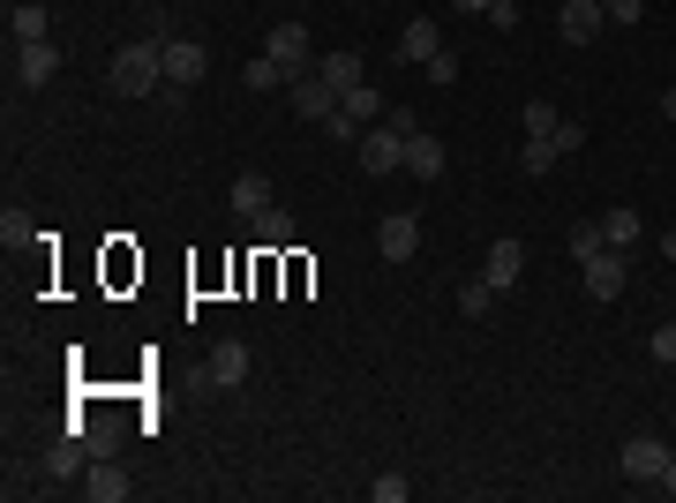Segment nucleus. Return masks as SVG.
<instances>
[{
	"label": "nucleus",
	"instance_id": "1",
	"mask_svg": "<svg viewBox=\"0 0 676 503\" xmlns=\"http://www.w3.org/2000/svg\"><path fill=\"white\" fill-rule=\"evenodd\" d=\"M106 84L121 90V98H159V84H166V39L121 45V53L106 61Z\"/></svg>",
	"mask_w": 676,
	"mask_h": 503
},
{
	"label": "nucleus",
	"instance_id": "2",
	"mask_svg": "<svg viewBox=\"0 0 676 503\" xmlns=\"http://www.w3.org/2000/svg\"><path fill=\"white\" fill-rule=\"evenodd\" d=\"M211 76V53L204 39H166V84H159V106H181L188 90Z\"/></svg>",
	"mask_w": 676,
	"mask_h": 503
},
{
	"label": "nucleus",
	"instance_id": "3",
	"mask_svg": "<svg viewBox=\"0 0 676 503\" xmlns=\"http://www.w3.org/2000/svg\"><path fill=\"white\" fill-rule=\"evenodd\" d=\"M579 286H587V300H624V286H632V255L624 249H601L579 263Z\"/></svg>",
	"mask_w": 676,
	"mask_h": 503
},
{
	"label": "nucleus",
	"instance_id": "4",
	"mask_svg": "<svg viewBox=\"0 0 676 503\" xmlns=\"http://www.w3.org/2000/svg\"><path fill=\"white\" fill-rule=\"evenodd\" d=\"M361 166H369V181H391V173H406V135L391 121H377L369 135H361Z\"/></svg>",
	"mask_w": 676,
	"mask_h": 503
},
{
	"label": "nucleus",
	"instance_id": "5",
	"mask_svg": "<svg viewBox=\"0 0 676 503\" xmlns=\"http://www.w3.org/2000/svg\"><path fill=\"white\" fill-rule=\"evenodd\" d=\"M662 466H669V444H662V436H632V444L617 451V473H624V481H646V489L662 481Z\"/></svg>",
	"mask_w": 676,
	"mask_h": 503
},
{
	"label": "nucleus",
	"instance_id": "6",
	"mask_svg": "<svg viewBox=\"0 0 676 503\" xmlns=\"http://www.w3.org/2000/svg\"><path fill=\"white\" fill-rule=\"evenodd\" d=\"M263 53H271V61L286 68V76H308V68H316V61H308V53H316V39H308L301 23H279V31L263 39Z\"/></svg>",
	"mask_w": 676,
	"mask_h": 503
},
{
	"label": "nucleus",
	"instance_id": "7",
	"mask_svg": "<svg viewBox=\"0 0 676 503\" xmlns=\"http://www.w3.org/2000/svg\"><path fill=\"white\" fill-rule=\"evenodd\" d=\"M286 98H294L301 121H331V113H338V90L324 84L316 68H308V76H286Z\"/></svg>",
	"mask_w": 676,
	"mask_h": 503
},
{
	"label": "nucleus",
	"instance_id": "8",
	"mask_svg": "<svg viewBox=\"0 0 676 503\" xmlns=\"http://www.w3.org/2000/svg\"><path fill=\"white\" fill-rule=\"evenodd\" d=\"M414 249H422V226H414V210H391L377 226V255L383 263H414Z\"/></svg>",
	"mask_w": 676,
	"mask_h": 503
},
{
	"label": "nucleus",
	"instance_id": "9",
	"mask_svg": "<svg viewBox=\"0 0 676 503\" xmlns=\"http://www.w3.org/2000/svg\"><path fill=\"white\" fill-rule=\"evenodd\" d=\"M481 278H489L497 294H511V286L526 278V241H489V263H481Z\"/></svg>",
	"mask_w": 676,
	"mask_h": 503
},
{
	"label": "nucleus",
	"instance_id": "10",
	"mask_svg": "<svg viewBox=\"0 0 676 503\" xmlns=\"http://www.w3.org/2000/svg\"><path fill=\"white\" fill-rule=\"evenodd\" d=\"M61 76V53H53V39H31V45H15V84H53Z\"/></svg>",
	"mask_w": 676,
	"mask_h": 503
},
{
	"label": "nucleus",
	"instance_id": "11",
	"mask_svg": "<svg viewBox=\"0 0 676 503\" xmlns=\"http://www.w3.org/2000/svg\"><path fill=\"white\" fill-rule=\"evenodd\" d=\"M601 23H609L601 0H564V15H556V31H564L571 45H593V39H601Z\"/></svg>",
	"mask_w": 676,
	"mask_h": 503
},
{
	"label": "nucleus",
	"instance_id": "12",
	"mask_svg": "<svg viewBox=\"0 0 676 503\" xmlns=\"http://www.w3.org/2000/svg\"><path fill=\"white\" fill-rule=\"evenodd\" d=\"M444 53V39H436V15H414L406 31H399V61H414V68H428Z\"/></svg>",
	"mask_w": 676,
	"mask_h": 503
},
{
	"label": "nucleus",
	"instance_id": "13",
	"mask_svg": "<svg viewBox=\"0 0 676 503\" xmlns=\"http://www.w3.org/2000/svg\"><path fill=\"white\" fill-rule=\"evenodd\" d=\"M204 376H211L218 391H233V383L249 376V346H241V338H218V346H211V369H204Z\"/></svg>",
	"mask_w": 676,
	"mask_h": 503
},
{
	"label": "nucleus",
	"instance_id": "14",
	"mask_svg": "<svg viewBox=\"0 0 676 503\" xmlns=\"http://www.w3.org/2000/svg\"><path fill=\"white\" fill-rule=\"evenodd\" d=\"M406 173H414V181H436V173H444V143H436L428 128L406 135Z\"/></svg>",
	"mask_w": 676,
	"mask_h": 503
},
{
	"label": "nucleus",
	"instance_id": "15",
	"mask_svg": "<svg viewBox=\"0 0 676 503\" xmlns=\"http://www.w3.org/2000/svg\"><path fill=\"white\" fill-rule=\"evenodd\" d=\"M316 76H324V84H331L338 98H346V90H353V84H369V68H361V53H324V61H316Z\"/></svg>",
	"mask_w": 676,
	"mask_h": 503
},
{
	"label": "nucleus",
	"instance_id": "16",
	"mask_svg": "<svg viewBox=\"0 0 676 503\" xmlns=\"http://www.w3.org/2000/svg\"><path fill=\"white\" fill-rule=\"evenodd\" d=\"M601 241H609V249H624V255H632V249H639V210H632V204H617V210H609V218H601Z\"/></svg>",
	"mask_w": 676,
	"mask_h": 503
},
{
	"label": "nucleus",
	"instance_id": "17",
	"mask_svg": "<svg viewBox=\"0 0 676 503\" xmlns=\"http://www.w3.org/2000/svg\"><path fill=\"white\" fill-rule=\"evenodd\" d=\"M84 489H90V496H98V503H121V496H128V473H121V466H113V459H98V466H90V473H84Z\"/></svg>",
	"mask_w": 676,
	"mask_h": 503
},
{
	"label": "nucleus",
	"instance_id": "18",
	"mask_svg": "<svg viewBox=\"0 0 676 503\" xmlns=\"http://www.w3.org/2000/svg\"><path fill=\"white\" fill-rule=\"evenodd\" d=\"M233 210H241V218H263V210H271V181H263V173H241V181H233Z\"/></svg>",
	"mask_w": 676,
	"mask_h": 503
},
{
	"label": "nucleus",
	"instance_id": "19",
	"mask_svg": "<svg viewBox=\"0 0 676 503\" xmlns=\"http://www.w3.org/2000/svg\"><path fill=\"white\" fill-rule=\"evenodd\" d=\"M338 113H346V121H383V90L377 84H353L346 98H338Z\"/></svg>",
	"mask_w": 676,
	"mask_h": 503
},
{
	"label": "nucleus",
	"instance_id": "20",
	"mask_svg": "<svg viewBox=\"0 0 676 503\" xmlns=\"http://www.w3.org/2000/svg\"><path fill=\"white\" fill-rule=\"evenodd\" d=\"M8 39H15V45L45 39V8H39V0H23V8H8Z\"/></svg>",
	"mask_w": 676,
	"mask_h": 503
},
{
	"label": "nucleus",
	"instance_id": "21",
	"mask_svg": "<svg viewBox=\"0 0 676 503\" xmlns=\"http://www.w3.org/2000/svg\"><path fill=\"white\" fill-rule=\"evenodd\" d=\"M255 241H263V249H294V218H286V210L271 204L263 218H255Z\"/></svg>",
	"mask_w": 676,
	"mask_h": 503
},
{
	"label": "nucleus",
	"instance_id": "22",
	"mask_svg": "<svg viewBox=\"0 0 676 503\" xmlns=\"http://www.w3.org/2000/svg\"><path fill=\"white\" fill-rule=\"evenodd\" d=\"M241 84H249L255 98H263V90H286V68H279V61H271V53H255L249 68H241Z\"/></svg>",
	"mask_w": 676,
	"mask_h": 503
},
{
	"label": "nucleus",
	"instance_id": "23",
	"mask_svg": "<svg viewBox=\"0 0 676 503\" xmlns=\"http://www.w3.org/2000/svg\"><path fill=\"white\" fill-rule=\"evenodd\" d=\"M556 158H564V151H556L549 135H526V151H519V166H526V173H556Z\"/></svg>",
	"mask_w": 676,
	"mask_h": 503
},
{
	"label": "nucleus",
	"instance_id": "24",
	"mask_svg": "<svg viewBox=\"0 0 676 503\" xmlns=\"http://www.w3.org/2000/svg\"><path fill=\"white\" fill-rule=\"evenodd\" d=\"M564 249L579 255V263H587V255H601V249H609V241H601V218H587V226H571V233H564Z\"/></svg>",
	"mask_w": 676,
	"mask_h": 503
},
{
	"label": "nucleus",
	"instance_id": "25",
	"mask_svg": "<svg viewBox=\"0 0 676 503\" xmlns=\"http://www.w3.org/2000/svg\"><path fill=\"white\" fill-rule=\"evenodd\" d=\"M497 300H504V294H497L489 278H466V286H459V308H466V316H489Z\"/></svg>",
	"mask_w": 676,
	"mask_h": 503
},
{
	"label": "nucleus",
	"instance_id": "26",
	"mask_svg": "<svg viewBox=\"0 0 676 503\" xmlns=\"http://www.w3.org/2000/svg\"><path fill=\"white\" fill-rule=\"evenodd\" d=\"M0 241H8V249H31V241H39V226H31L23 210H8V218H0Z\"/></svg>",
	"mask_w": 676,
	"mask_h": 503
},
{
	"label": "nucleus",
	"instance_id": "27",
	"mask_svg": "<svg viewBox=\"0 0 676 503\" xmlns=\"http://www.w3.org/2000/svg\"><path fill=\"white\" fill-rule=\"evenodd\" d=\"M519 121H526V135H556V121H564V113H556V106H542V98H534V106H526Z\"/></svg>",
	"mask_w": 676,
	"mask_h": 503
},
{
	"label": "nucleus",
	"instance_id": "28",
	"mask_svg": "<svg viewBox=\"0 0 676 503\" xmlns=\"http://www.w3.org/2000/svg\"><path fill=\"white\" fill-rule=\"evenodd\" d=\"M601 15H609V23H624V31H632L639 15H646V0H601Z\"/></svg>",
	"mask_w": 676,
	"mask_h": 503
},
{
	"label": "nucleus",
	"instance_id": "29",
	"mask_svg": "<svg viewBox=\"0 0 676 503\" xmlns=\"http://www.w3.org/2000/svg\"><path fill=\"white\" fill-rule=\"evenodd\" d=\"M549 143L564 151V158H571V151H587V128H579V121H556V135H549Z\"/></svg>",
	"mask_w": 676,
	"mask_h": 503
},
{
	"label": "nucleus",
	"instance_id": "30",
	"mask_svg": "<svg viewBox=\"0 0 676 503\" xmlns=\"http://www.w3.org/2000/svg\"><path fill=\"white\" fill-rule=\"evenodd\" d=\"M406 489H414L406 473H383V481H377V503H406Z\"/></svg>",
	"mask_w": 676,
	"mask_h": 503
},
{
	"label": "nucleus",
	"instance_id": "31",
	"mask_svg": "<svg viewBox=\"0 0 676 503\" xmlns=\"http://www.w3.org/2000/svg\"><path fill=\"white\" fill-rule=\"evenodd\" d=\"M646 346H654V361H676V324H662V331L646 338Z\"/></svg>",
	"mask_w": 676,
	"mask_h": 503
},
{
	"label": "nucleus",
	"instance_id": "32",
	"mask_svg": "<svg viewBox=\"0 0 676 503\" xmlns=\"http://www.w3.org/2000/svg\"><path fill=\"white\" fill-rule=\"evenodd\" d=\"M324 135H331V143H353V135H361V121H346V113H331V121H324Z\"/></svg>",
	"mask_w": 676,
	"mask_h": 503
},
{
	"label": "nucleus",
	"instance_id": "33",
	"mask_svg": "<svg viewBox=\"0 0 676 503\" xmlns=\"http://www.w3.org/2000/svg\"><path fill=\"white\" fill-rule=\"evenodd\" d=\"M489 15H497V31H511V23H519V0H497Z\"/></svg>",
	"mask_w": 676,
	"mask_h": 503
},
{
	"label": "nucleus",
	"instance_id": "34",
	"mask_svg": "<svg viewBox=\"0 0 676 503\" xmlns=\"http://www.w3.org/2000/svg\"><path fill=\"white\" fill-rule=\"evenodd\" d=\"M662 496H676V451H669V466H662V481H654Z\"/></svg>",
	"mask_w": 676,
	"mask_h": 503
},
{
	"label": "nucleus",
	"instance_id": "35",
	"mask_svg": "<svg viewBox=\"0 0 676 503\" xmlns=\"http://www.w3.org/2000/svg\"><path fill=\"white\" fill-rule=\"evenodd\" d=\"M451 8H459V15H489L497 0H451Z\"/></svg>",
	"mask_w": 676,
	"mask_h": 503
},
{
	"label": "nucleus",
	"instance_id": "36",
	"mask_svg": "<svg viewBox=\"0 0 676 503\" xmlns=\"http://www.w3.org/2000/svg\"><path fill=\"white\" fill-rule=\"evenodd\" d=\"M662 113H669V121H676V84H669V90H662Z\"/></svg>",
	"mask_w": 676,
	"mask_h": 503
},
{
	"label": "nucleus",
	"instance_id": "37",
	"mask_svg": "<svg viewBox=\"0 0 676 503\" xmlns=\"http://www.w3.org/2000/svg\"><path fill=\"white\" fill-rule=\"evenodd\" d=\"M662 255H669V263H676V233H662Z\"/></svg>",
	"mask_w": 676,
	"mask_h": 503
}]
</instances>
